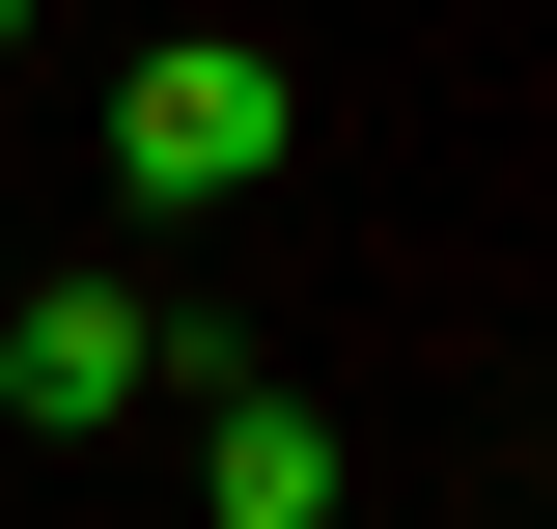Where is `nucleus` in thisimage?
I'll use <instances>...</instances> for the list:
<instances>
[{
	"label": "nucleus",
	"mask_w": 557,
	"mask_h": 529,
	"mask_svg": "<svg viewBox=\"0 0 557 529\" xmlns=\"http://www.w3.org/2000/svg\"><path fill=\"white\" fill-rule=\"evenodd\" d=\"M112 168H139L168 223L278 196V57H251V28H139V57H112Z\"/></svg>",
	"instance_id": "1"
},
{
	"label": "nucleus",
	"mask_w": 557,
	"mask_h": 529,
	"mask_svg": "<svg viewBox=\"0 0 557 529\" xmlns=\"http://www.w3.org/2000/svg\"><path fill=\"white\" fill-rule=\"evenodd\" d=\"M168 391V307L139 279H0V418L28 446H84V418H139Z\"/></svg>",
	"instance_id": "2"
},
{
	"label": "nucleus",
	"mask_w": 557,
	"mask_h": 529,
	"mask_svg": "<svg viewBox=\"0 0 557 529\" xmlns=\"http://www.w3.org/2000/svg\"><path fill=\"white\" fill-rule=\"evenodd\" d=\"M0 279H28V251H0Z\"/></svg>",
	"instance_id": "6"
},
{
	"label": "nucleus",
	"mask_w": 557,
	"mask_h": 529,
	"mask_svg": "<svg viewBox=\"0 0 557 529\" xmlns=\"http://www.w3.org/2000/svg\"><path fill=\"white\" fill-rule=\"evenodd\" d=\"M196 529H335V418L251 391V362H196Z\"/></svg>",
	"instance_id": "3"
},
{
	"label": "nucleus",
	"mask_w": 557,
	"mask_h": 529,
	"mask_svg": "<svg viewBox=\"0 0 557 529\" xmlns=\"http://www.w3.org/2000/svg\"><path fill=\"white\" fill-rule=\"evenodd\" d=\"M0 57H28V0H0Z\"/></svg>",
	"instance_id": "5"
},
{
	"label": "nucleus",
	"mask_w": 557,
	"mask_h": 529,
	"mask_svg": "<svg viewBox=\"0 0 557 529\" xmlns=\"http://www.w3.org/2000/svg\"><path fill=\"white\" fill-rule=\"evenodd\" d=\"M28 28H112V0H28Z\"/></svg>",
	"instance_id": "4"
}]
</instances>
